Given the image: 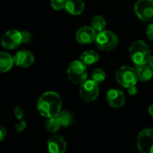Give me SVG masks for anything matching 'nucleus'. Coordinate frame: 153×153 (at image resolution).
Instances as JSON below:
<instances>
[{
  "mask_svg": "<svg viewBox=\"0 0 153 153\" xmlns=\"http://www.w3.org/2000/svg\"><path fill=\"white\" fill-rule=\"evenodd\" d=\"M39 113L46 118L57 117L62 110V100L60 95L55 91L43 93L37 103Z\"/></svg>",
  "mask_w": 153,
  "mask_h": 153,
  "instance_id": "f257e3e1",
  "label": "nucleus"
},
{
  "mask_svg": "<svg viewBox=\"0 0 153 153\" xmlns=\"http://www.w3.org/2000/svg\"><path fill=\"white\" fill-rule=\"evenodd\" d=\"M129 56L135 65L149 64L152 57L150 47L143 40L134 41L129 48Z\"/></svg>",
  "mask_w": 153,
  "mask_h": 153,
  "instance_id": "f03ea898",
  "label": "nucleus"
},
{
  "mask_svg": "<svg viewBox=\"0 0 153 153\" xmlns=\"http://www.w3.org/2000/svg\"><path fill=\"white\" fill-rule=\"evenodd\" d=\"M94 42L99 49L102 51H112L118 46L119 39L115 32L104 30L98 32Z\"/></svg>",
  "mask_w": 153,
  "mask_h": 153,
  "instance_id": "7ed1b4c3",
  "label": "nucleus"
},
{
  "mask_svg": "<svg viewBox=\"0 0 153 153\" xmlns=\"http://www.w3.org/2000/svg\"><path fill=\"white\" fill-rule=\"evenodd\" d=\"M67 75L73 83L82 84L85 80H87L88 76L86 65L81 60H74L71 62L67 67Z\"/></svg>",
  "mask_w": 153,
  "mask_h": 153,
  "instance_id": "20e7f679",
  "label": "nucleus"
},
{
  "mask_svg": "<svg viewBox=\"0 0 153 153\" xmlns=\"http://www.w3.org/2000/svg\"><path fill=\"white\" fill-rule=\"evenodd\" d=\"M116 79L118 84L126 89L132 85H135L139 80L135 68L128 65H123L117 71Z\"/></svg>",
  "mask_w": 153,
  "mask_h": 153,
  "instance_id": "39448f33",
  "label": "nucleus"
},
{
  "mask_svg": "<svg viewBox=\"0 0 153 153\" xmlns=\"http://www.w3.org/2000/svg\"><path fill=\"white\" fill-rule=\"evenodd\" d=\"M100 94L99 83L92 79L85 80L80 86V96L81 98L87 101H94Z\"/></svg>",
  "mask_w": 153,
  "mask_h": 153,
  "instance_id": "423d86ee",
  "label": "nucleus"
},
{
  "mask_svg": "<svg viewBox=\"0 0 153 153\" xmlns=\"http://www.w3.org/2000/svg\"><path fill=\"white\" fill-rule=\"evenodd\" d=\"M134 12L143 22H153V0H138L134 4Z\"/></svg>",
  "mask_w": 153,
  "mask_h": 153,
  "instance_id": "0eeeda50",
  "label": "nucleus"
},
{
  "mask_svg": "<svg viewBox=\"0 0 153 153\" xmlns=\"http://www.w3.org/2000/svg\"><path fill=\"white\" fill-rule=\"evenodd\" d=\"M136 145L142 153H153V129H144L138 134Z\"/></svg>",
  "mask_w": 153,
  "mask_h": 153,
  "instance_id": "6e6552de",
  "label": "nucleus"
},
{
  "mask_svg": "<svg viewBox=\"0 0 153 153\" xmlns=\"http://www.w3.org/2000/svg\"><path fill=\"white\" fill-rule=\"evenodd\" d=\"M22 42V32L18 30H7L1 40L2 46L6 49H14L20 46Z\"/></svg>",
  "mask_w": 153,
  "mask_h": 153,
  "instance_id": "1a4fd4ad",
  "label": "nucleus"
},
{
  "mask_svg": "<svg viewBox=\"0 0 153 153\" xmlns=\"http://www.w3.org/2000/svg\"><path fill=\"white\" fill-rule=\"evenodd\" d=\"M98 32L91 26L81 27L75 34V39L80 44H91L95 41Z\"/></svg>",
  "mask_w": 153,
  "mask_h": 153,
  "instance_id": "9d476101",
  "label": "nucleus"
},
{
  "mask_svg": "<svg viewBox=\"0 0 153 153\" xmlns=\"http://www.w3.org/2000/svg\"><path fill=\"white\" fill-rule=\"evenodd\" d=\"M107 101L112 108H120L126 103V97L122 91L118 89H110L107 92Z\"/></svg>",
  "mask_w": 153,
  "mask_h": 153,
  "instance_id": "9b49d317",
  "label": "nucleus"
},
{
  "mask_svg": "<svg viewBox=\"0 0 153 153\" xmlns=\"http://www.w3.org/2000/svg\"><path fill=\"white\" fill-rule=\"evenodd\" d=\"M66 147V141L61 135H53L48 140V150L50 153H64Z\"/></svg>",
  "mask_w": 153,
  "mask_h": 153,
  "instance_id": "f8f14e48",
  "label": "nucleus"
},
{
  "mask_svg": "<svg viewBox=\"0 0 153 153\" xmlns=\"http://www.w3.org/2000/svg\"><path fill=\"white\" fill-rule=\"evenodd\" d=\"M14 64L21 68H27L34 62V56L30 51L21 50L14 56Z\"/></svg>",
  "mask_w": 153,
  "mask_h": 153,
  "instance_id": "ddd939ff",
  "label": "nucleus"
},
{
  "mask_svg": "<svg viewBox=\"0 0 153 153\" xmlns=\"http://www.w3.org/2000/svg\"><path fill=\"white\" fill-rule=\"evenodd\" d=\"M135 70L138 75V79L141 82H149L153 77V69L149 64L137 65H135Z\"/></svg>",
  "mask_w": 153,
  "mask_h": 153,
  "instance_id": "4468645a",
  "label": "nucleus"
},
{
  "mask_svg": "<svg viewBox=\"0 0 153 153\" xmlns=\"http://www.w3.org/2000/svg\"><path fill=\"white\" fill-rule=\"evenodd\" d=\"M85 4L82 0H66L65 10L73 15H80L83 13Z\"/></svg>",
  "mask_w": 153,
  "mask_h": 153,
  "instance_id": "2eb2a0df",
  "label": "nucleus"
},
{
  "mask_svg": "<svg viewBox=\"0 0 153 153\" xmlns=\"http://www.w3.org/2000/svg\"><path fill=\"white\" fill-rule=\"evenodd\" d=\"M14 63V58L8 53L1 52L0 54V71L1 73H5L12 69Z\"/></svg>",
  "mask_w": 153,
  "mask_h": 153,
  "instance_id": "dca6fc26",
  "label": "nucleus"
},
{
  "mask_svg": "<svg viewBox=\"0 0 153 153\" xmlns=\"http://www.w3.org/2000/svg\"><path fill=\"white\" fill-rule=\"evenodd\" d=\"M99 58V55L93 50H86L80 56V60L86 65H91L98 63Z\"/></svg>",
  "mask_w": 153,
  "mask_h": 153,
  "instance_id": "f3484780",
  "label": "nucleus"
},
{
  "mask_svg": "<svg viewBox=\"0 0 153 153\" xmlns=\"http://www.w3.org/2000/svg\"><path fill=\"white\" fill-rule=\"evenodd\" d=\"M57 118L63 127H68L74 122V115L66 110H61V112L57 115Z\"/></svg>",
  "mask_w": 153,
  "mask_h": 153,
  "instance_id": "a211bd4d",
  "label": "nucleus"
},
{
  "mask_svg": "<svg viewBox=\"0 0 153 153\" xmlns=\"http://www.w3.org/2000/svg\"><path fill=\"white\" fill-rule=\"evenodd\" d=\"M91 26L97 31V32H100L102 30H105L106 26H107V22L105 20V18L101 15H96L94 16L91 21Z\"/></svg>",
  "mask_w": 153,
  "mask_h": 153,
  "instance_id": "6ab92c4d",
  "label": "nucleus"
},
{
  "mask_svg": "<svg viewBox=\"0 0 153 153\" xmlns=\"http://www.w3.org/2000/svg\"><path fill=\"white\" fill-rule=\"evenodd\" d=\"M45 127L48 130V132L54 134V133L57 132L60 129V127H62V126H61L60 121L58 120L57 117H55L48 118V120L46 121Z\"/></svg>",
  "mask_w": 153,
  "mask_h": 153,
  "instance_id": "aec40b11",
  "label": "nucleus"
},
{
  "mask_svg": "<svg viewBox=\"0 0 153 153\" xmlns=\"http://www.w3.org/2000/svg\"><path fill=\"white\" fill-rule=\"evenodd\" d=\"M91 79L95 81L98 83H101L105 81L106 79V73L103 69L101 68H97L91 72Z\"/></svg>",
  "mask_w": 153,
  "mask_h": 153,
  "instance_id": "412c9836",
  "label": "nucleus"
},
{
  "mask_svg": "<svg viewBox=\"0 0 153 153\" xmlns=\"http://www.w3.org/2000/svg\"><path fill=\"white\" fill-rule=\"evenodd\" d=\"M66 0H50L51 7L56 11H60L63 8H65Z\"/></svg>",
  "mask_w": 153,
  "mask_h": 153,
  "instance_id": "4be33fe9",
  "label": "nucleus"
},
{
  "mask_svg": "<svg viewBox=\"0 0 153 153\" xmlns=\"http://www.w3.org/2000/svg\"><path fill=\"white\" fill-rule=\"evenodd\" d=\"M25 128H26V122H25L23 119L19 120V122H18V123L15 125V126H14V129H15V131H16L18 134L22 133V132L25 130Z\"/></svg>",
  "mask_w": 153,
  "mask_h": 153,
  "instance_id": "5701e85b",
  "label": "nucleus"
},
{
  "mask_svg": "<svg viewBox=\"0 0 153 153\" xmlns=\"http://www.w3.org/2000/svg\"><path fill=\"white\" fill-rule=\"evenodd\" d=\"M13 113H14V117H16V119L18 120H22L23 119V117H24V112L22 110V108L19 106H16L14 108V110H13Z\"/></svg>",
  "mask_w": 153,
  "mask_h": 153,
  "instance_id": "b1692460",
  "label": "nucleus"
},
{
  "mask_svg": "<svg viewBox=\"0 0 153 153\" xmlns=\"http://www.w3.org/2000/svg\"><path fill=\"white\" fill-rule=\"evenodd\" d=\"M22 43H28V42L31 41L32 35L30 31L23 30V31H22Z\"/></svg>",
  "mask_w": 153,
  "mask_h": 153,
  "instance_id": "393cba45",
  "label": "nucleus"
},
{
  "mask_svg": "<svg viewBox=\"0 0 153 153\" xmlns=\"http://www.w3.org/2000/svg\"><path fill=\"white\" fill-rule=\"evenodd\" d=\"M146 35L150 40H153V22L148 25L146 30Z\"/></svg>",
  "mask_w": 153,
  "mask_h": 153,
  "instance_id": "a878e982",
  "label": "nucleus"
},
{
  "mask_svg": "<svg viewBox=\"0 0 153 153\" xmlns=\"http://www.w3.org/2000/svg\"><path fill=\"white\" fill-rule=\"evenodd\" d=\"M127 92L129 93V95L131 96H134L138 93V88L136 87V84L135 85H132L130 87L127 88Z\"/></svg>",
  "mask_w": 153,
  "mask_h": 153,
  "instance_id": "bb28decb",
  "label": "nucleus"
},
{
  "mask_svg": "<svg viewBox=\"0 0 153 153\" xmlns=\"http://www.w3.org/2000/svg\"><path fill=\"white\" fill-rule=\"evenodd\" d=\"M7 135V132L4 126H1L0 128V141H4L5 136Z\"/></svg>",
  "mask_w": 153,
  "mask_h": 153,
  "instance_id": "cd10ccee",
  "label": "nucleus"
},
{
  "mask_svg": "<svg viewBox=\"0 0 153 153\" xmlns=\"http://www.w3.org/2000/svg\"><path fill=\"white\" fill-rule=\"evenodd\" d=\"M148 112H149V114L153 117V104H152L150 107H149V108H148Z\"/></svg>",
  "mask_w": 153,
  "mask_h": 153,
  "instance_id": "c85d7f7f",
  "label": "nucleus"
},
{
  "mask_svg": "<svg viewBox=\"0 0 153 153\" xmlns=\"http://www.w3.org/2000/svg\"><path fill=\"white\" fill-rule=\"evenodd\" d=\"M149 65H151V67L153 69V55H152V57H151V59L149 61Z\"/></svg>",
  "mask_w": 153,
  "mask_h": 153,
  "instance_id": "c756f323",
  "label": "nucleus"
}]
</instances>
